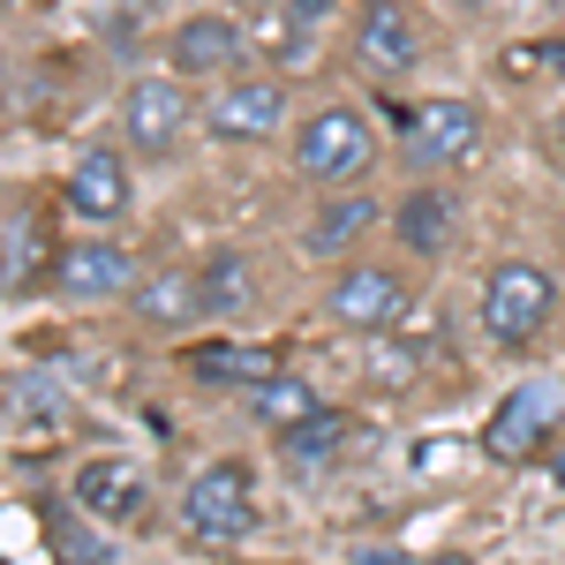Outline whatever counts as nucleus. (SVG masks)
I'll return each mask as SVG.
<instances>
[{"label": "nucleus", "mask_w": 565, "mask_h": 565, "mask_svg": "<svg viewBox=\"0 0 565 565\" xmlns=\"http://www.w3.org/2000/svg\"><path fill=\"white\" fill-rule=\"evenodd\" d=\"M551 309H558V287H551V271L527 257H505L490 264V279H482V332L498 340V348H521V340H535L543 324H551Z\"/></svg>", "instance_id": "1"}, {"label": "nucleus", "mask_w": 565, "mask_h": 565, "mask_svg": "<svg viewBox=\"0 0 565 565\" xmlns=\"http://www.w3.org/2000/svg\"><path fill=\"white\" fill-rule=\"evenodd\" d=\"M181 527L196 543H242L257 527V482L242 460H212L189 476V498H181Z\"/></svg>", "instance_id": "2"}, {"label": "nucleus", "mask_w": 565, "mask_h": 565, "mask_svg": "<svg viewBox=\"0 0 565 565\" xmlns=\"http://www.w3.org/2000/svg\"><path fill=\"white\" fill-rule=\"evenodd\" d=\"M370 159H377V136H370V121H362L354 106H324V114H309L302 136H295V167H302L309 181H324V189L362 181Z\"/></svg>", "instance_id": "3"}, {"label": "nucleus", "mask_w": 565, "mask_h": 565, "mask_svg": "<svg viewBox=\"0 0 565 565\" xmlns=\"http://www.w3.org/2000/svg\"><path fill=\"white\" fill-rule=\"evenodd\" d=\"M476 106L468 98H430V106H407L399 114V159L407 167H452L476 151Z\"/></svg>", "instance_id": "4"}, {"label": "nucleus", "mask_w": 565, "mask_h": 565, "mask_svg": "<svg viewBox=\"0 0 565 565\" xmlns=\"http://www.w3.org/2000/svg\"><path fill=\"white\" fill-rule=\"evenodd\" d=\"M399 309H407V279L385 271V264H348L324 295V317L348 324V332H392Z\"/></svg>", "instance_id": "5"}, {"label": "nucleus", "mask_w": 565, "mask_h": 565, "mask_svg": "<svg viewBox=\"0 0 565 565\" xmlns=\"http://www.w3.org/2000/svg\"><path fill=\"white\" fill-rule=\"evenodd\" d=\"M423 53V31H415V0H370L354 15V68L362 76H407Z\"/></svg>", "instance_id": "6"}, {"label": "nucleus", "mask_w": 565, "mask_h": 565, "mask_svg": "<svg viewBox=\"0 0 565 565\" xmlns=\"http://www.w3.org/2000/svg\"><path fill=\"white\" fill-rule=\"evenodd\" d=\"M151 505V476L121 460V452H90L76 468V513L84 521H106V527H129L136 513Z\"/></svg>", "instance_id": "7"}, {"label": "nucleus", "mask_w": 565, "mask_h": 565, "mask_svg": "<svg viewBox=\"0 0 565 565\" xmlns=\"http://www.w3.org/2000/svg\"><path fill=\"white\" fill-rule=\"evenodd\" d=\"M279 121H287V84H271V76H242L204 106V129L218 143H264V136H279Z\"/></svg>", "instance_id": "8"}, {"label": "nucleus", "mask_w": 565, "mask_h": 565, "mask_svg": "<svg viewBox=\"0 0 565 565\" xmlns=\"http://www.w3.org/2000/svg\"><path fill=\"white\" fill-rule=\"evenodd\" d=\"M565 415V385H551V377H535V385H521L490 423H482V452L490 460H521L535 437H551V423Z\"/></svg>", "instance_id": "9"}, {"label": "nucleus", "mask_w": 565, "mask_h": 565, "mask_svg": "<svg viewBox=\"0 0 565 565\" xmlns=\"http://www.w3.org/2000/svg\"><path fill=\"white\" fill-rule=\"evenodd\" d=\"M181 121H189V90L174 76H136L121 90V136H129L136 151H167L181 136Z\"/></svg>", "instance_id": "10"}, {"label": "nucleus", "mask_w": 565, "mask_h": 565, "mask_svg": "<svg viewBox=\"0 0 565 565\" xmlns=\"http://www.w3.org/2000/svg\"><path fill=\"white\" fill-rule=\"evenodd\" d=\"M53 287L61 295H76V302H98V295H121V287H136V257L121 249V242H76V249H61L53 257Z\"/></svg>", "instance_id": "11"}, {"label": "nucleus", "mask_w": 565, "mask_h": 565, "mask_svg": "<svg viewBox=\"0 0 565 565\" xmlns=\"http://www.w3.org/2000/svg\"><path fill=\"white\" fill-rule=\"evenodd\" d=\"M61 204L84 218V226H114V218L129 212V167L114 151H84L68 167V181H61Z\"/></svg>", "instance_id": "12"}, {"label": "nucleus", "mask_w": 565, "mask_h": 565, "mask_svg": "<svg viewBox=\"0 0 565 565\" xmlns=\"http://www.w3.org/2000/svg\"><path fill=\"white\" fill-rule=\"evenodd\" d=\"M242 45H249V31L234 15H189L174 31V68L181 76H226L242 61Z\"/></svg>", "instance_id": "13"}, {"label": "nucleus", "mask_w": 565, "mask_h": 565, "mask_svg": "<svg viewBox=\"0 0 565 565\" xmlns=\"http://www.w3.org/2000/svg\"><path fill=\"white\" fill-rule=\"evenodd\" d=\"M392 234H399L415 257H445V249H452V189H415V196H399Z\"/></svg>", "instance_id": "14"}, {"label": "nucleus", "mask_w": 565, "mask_h": 565, "mask_svg": "<svg viewBox=\"0 0 565 565\" xmlns=\"http://www.w3.org/2000/svg\"><path fill=\"white\" fill-rule=\"evenodd\" d=\"M8 437H23V445H53V437H61V399H53V385L31 377V370L8 377Z\"/></svg>", "instance_id": "15"}, {"label": "nucleus", "mask_w": 565, "mask_h": 565, "mask_svg": "<svg viewBox=\"0 0 565 565\" xmlns=\"http://www.w3.org/2000/svg\"><path fill=\"white\" fill-rule=\"evenodd\" d=\"M204 309V271H151L143 287H136V317H151V324H189Z\"/></svg>", "instance_id": "16"}, {"label": "nucleus", "mask_w": 565, "mask_h": 565, "mask_svg": "<svg viewBox=\"0 0 565 565\" xmlns=\"http://www.w3.org/2000/svg\"><path fill=\"white\" fill-rule=\"evenodd\" d=\"M249 407H257V423H271V430L287 437L295 423H309L324 399H317V385H309V377H279V370H271V377H257Z\"/></svg>", "instance_id": "17"}, {"label": "nucleus", "mask_w": 565, "mask_h": 565, "mask_svg": "<svg viewBox=\"0 0 565 565\" xmlns=\"http://www.w3.org/2000/svg\"><path fill=\"white\" fill-rule=\"evenodd\" d=\"M362 226H377V196H324L317 218H309V249L317 257H340Z\"/></svg>", "instance_id": "18"}, {"label": "nucleus", "mask_w": 565, "mask_h": 565, "mask_svg": "<svg viewBox=\"0 0 565 565\" xmlns=\"http://www.w3.org/2000/svg\"><path fill=\"white\" fill-rule=\"evenodd\" d=\"M0 242H8V257H0V279H8V295H23V279L39 271L45 242H39V218L23 212V204H8V218H0Z\"/></svg>", "instance_id": "19"}, {"label": "nucleus", "mask_w": 565, "mask_h": 565, "mask_svg": "<svg viewBox=\"0 0 565 565\" xmlns=\"http://www.w3.org/2000/svg\"><path fill=\"white\" fill-rule=\"evenodd\" d=\"M302 39H309V15L295 8V0L264 8L257 23H249V45H257V53H271V61H295V53H302Z\"/></svg>", "instance_id": "20"}, {"label": "nucleus", "mask_w": 565, "mask_h": 565, "mask_svg": "<svg viewBox=\"0 0 565 565\" xmlns=\"http://www.w3.org/2000/svg\"><path fill=\"white\" fill-rule=\"evenodd\" d=\"M249 302V264L242 257H212V271H204V309L212 317H226V309Z\"/></svg>", "instance_id": "21"}, {"label": "nucleus", "mask_w": 565, "mask_h": 565, "mask_svg": "<svg viewBox=\"0 0 565 565\" xmlns=\"http://www.w3.org/2000/svg\"><path fill=\"white\" fill-rule=\"evenodd\" d=\"M340 430H348V423L317 407L309 423H295V430H287V452H302V460H309V452H332V445H340Z\"/></svg>", "instance_id": "22"}, {"label": "nucleus", "mask_w": 565, "mask_h": 565, "mask_svg": "<svg viewBox=\"0 0 565 565\" xmlns=\"http://www.w3.org/2000/svg\"><path fill=\"white\" fill-rule=\"evenodd\" d=\"M61 551H68V558H114L98 535H76V527H61Z\"/></svg>", "instance_id": "23"}, {"label": "nucleus", "mask_w": 565, "mask_h": 565, "mask_svg": "<svg viewBox=\"0 0 565 565\" xmlns=\"http://www.w3.org/2000/svg\"><path fill=\"white\" fill-rule=\"evenodd\" d=\"M551 143H558V151H565V106H558V121H551Z\"/></svg>", "instance_id": "24"}, {"label": "nucleus", "mask_w": 565, "mask_h": 565, "mask_svg": "<svg viewBox=\"0 0 565 565\" xmlns=\"http://www.w3.org/2000/svg\"><path fill=\"white\" fill-rule=\"evenodd\" d=\"M551 476H558V482H565V445H558V460H551Z\"/></svg>", "instance_id": "25"}]
</instances>
